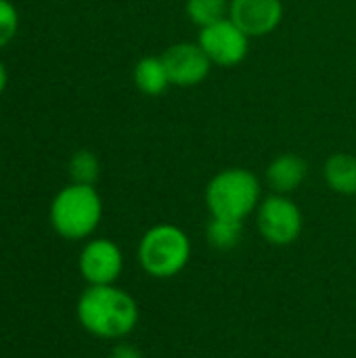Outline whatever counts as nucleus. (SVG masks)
Returning a JSON list of instances; mask_svg holds the SVG:
<instances>
[{"label":"nucleus","instance_id":"nucleus-1","mask_svg":"<svg viewBox=\"0 0 356 358\" xmlns=\"http://www.w3.org/2000/svg\"><path fill=\"white\" fill-rule=\"evenodd\" d=\"M76 319L92 338L120 342L141 319L136 300L118 285H88L76 302Z\"/></svg>","mask_w":356,"mask_h":358},{"label":"nucleus","instance_id":"nucleus-2","mask_svg":"<svg viewBox=\"0 0 356 358\" xmlns=\"http://www.w3.org/2000/svg\"><path fill=\"white\" fill-rule=\"evenodd\" d=\"M48 220L59 237L67 241H86L103 220V199L94 185L71 182L52 197Z\"/></svg>","mask_w":356,"mask_h":358},{"label":"nucleus","instance_id":"nucleus-3","mask_svg":"<svg viewBox=\"0 0 356 358\" xmlns=\"http://www.w3.org/2000/svg\"><path fill=\"white\" fill-rule=\"evenodd\" d=\"M204 197L210 216L243 222L262 201V182L248 168H227L210 178Z\"/></svg>","mask_w":356,"mask_h":358},{"label":"nucleus","instance_id":"nucleus-4","mask_svg":"<svg viewBox=\"0 0 356 358\" xmlns=\"http://www.w3.org/2000/svg\"><path fill=\"white\" fill-rule=\"evenodd\" d=\"M136 260L151 279H172L180 275L191 260V239L176 224H155L143 233Z\"/></svg>","mask_w":356,"mask_h":358},{"label":"nucleus","instance_id":"nucleus-5","mask_svg":"<svg viewBox=\"0 0 356 358\" xmlns=\"http://www.w3.org/2000/svg\"><path fill=\"white\" fill-rule=\"evenodd\" d=\"M256 227L266 243L275 248L292 245L304 229L302 210L290 195L271 193L262 197L256 210Z\"/></svg>","mask_w":356,"mask_h":358},{"label":"nucleus","instance_id":"nucleus-6","mask_svg":"<svg viewBox=\"0 0 356 358\" xmlns=\"http://www.w3.org/2000/svg\"><path fill=\"white\" fill-rule=\"evenodd\" d=\"M78 271L86 285H115L124 271V254L115 241L90 237L80 250Z\"/></svg>","mask_w":356,"mask_h":358},{"label":"nucleus","instance_id":"nucleus-7","mask_svg":"<svg viewBox=\"0 0 356 358\" xmlns=\"http://www.w3.org/2000/svg\"><path fill=\"white\" fill-rule=\"evenodd\" d=\"M250 36L243 34L231 19H222L210 27L199 29L197 44L208 55L212 65L237 67L250 52Z\"/></svg>","mask_w":356,"mask_h":358},{"label":"nucleus","instance_id":"nucleus-8","mask_svg":"<svg viewBox=\"0 0 356 358\" xmlns=\"http://www.w3.org/2000/svg\"><path fill=\"white\" fill-rule=\"evenodd\" d=\"M172 86L193 88L199 86L212 69V61L197 42H176L162 55Z\"/></svg>","mask_w":356,"mask_h":358},{"label":"nucleus","instance_id":"nucleus-9","mask_svg":"<svg viewBox=\"0 0 356 358\" xmlns=\"http://www.w3.org/2000/svg\"><path fill=\"white\" fill-rule=\"evenodd\" d=\"M281 0H231L229 19L250 38L273 34L283 21Z\"/></svg>","mask_w":356,"mask_h":358},{"label":"nucleus","instance_id":"nucleus-10","mask_svg":"<svg viewBox=\"0 0 356 358\" xmlns=\"http://www.w3.org/2000/svg\"><path fill=\"white\" fill-rule=\"evenodd\" d=\"M306 176H308V164L298 153L277 155L264 172L266 185L271 187L273 193L279 195H290L296 189H300Z\"/></svg>","mask_w":356,"mask_h":358},{"label":"nucleus","instance_id":"nucleus-11","mask_svg":"<svg viewBox=\"0 0 356 358\" xmlns=\"http://www.w3.org/2000/svg\"><path fill=\"white\" fill-rule=\"evenodd\" d=\"M323 176L334 193L344 197L356 195V157L353 153L338 151L329 155L323 166Z\"/></svg>","mask_w":356,"mask_h":358},{"label":"nucleus","instance_id":"nucleus-12","mask_svg":"<svg viewBox=\"0 0 356 358\" xmlns=\"http://www.w3.org/2000/svg\"><path fill=\"white\" fill-rule=\"evenodd\" d=\"M134 78V86L147 94V96H159L168 90V86H172L166 63L162 57H143L132 71Z\"/></svg>","mask_w":356,"mask_h":358},{"label":"nucleus","instance_id":"nucleus-13","mask_svg":"<svg viewBox=\"0 0 356 358\" xmlns=\"http://www.w3.org/2000/svg\"><path fill=\"white\" fill-rule=\"evenodd\" d=\"M206 237H208L210 248H214L218 252L235 250L243 239V222L212 216L206 227Z\"/></svg>","mask_w":356,"mask_h":358},{"label":"nucleus","instance_id":"nucleus-14","mask_svg":"<svg viewBox=\"0 0 356 358\" xmlns=\"http://www.w3.org/2000/svg\"><path fill=\"white\" fill-rule=\"evenodd\" d=\"M231 0H187L185 13L193 25L199 29L210 27L222 19H229Z\"/></svg>","mask_w":356,"mask_h":358},{"label":"nucleus","instance_id":"nucleus-15","mask_svg":"<svg viewBox=\"0 0 356 358\" xmlns=\"http://www.w3.org/2000/svg\"><path fill=\"white\" fill-rule=\"evenodd\" d=\"M67 172L71 182L78 185H94L101 176V162L99 157L88 151V149H80L69 157L67 164Z\"/></svg>","mask_w":356,"mask_h":358},{"label":"nucleus","instance_id":"nucleus-16","mask_svg":"<svg viewBox=\"0 0 356 358\" xmlns=\"http://www.w3.org/2000/svg\"><path fill=\"white\" fill-rule=\"evenodd\" d=\"M19 29V13L10 0H0V50L13 42Z\"/></svg>","mask_w":356,"mask_h":358},{"label":"nucleus","instance_id":"nucleus-17","mask_svg":"<svg viewBox=\"0 0 356 358\" xmlns=\"http://www.w3.org/2000/svg\"><path fill=\"white\" fill-rule=\"evenodd\" d=\"M107 358H145V357H143V352H141L136 346H132V344H128V342L120 340V342L109 350V357Z\"/></svg>","mask_w":356,"mask_h":358},{"label":"nucleus","instance_id":"nucleus-18","mask_svg":"<svg viewBox=\"0 0 356 358\" xmlns=\"http://www.w3.org/2000/svg\"><path fill=\"white\" fill-rule=\"evenodd\" d=\"M6 84H8V71H6V67H4V63L0 61V94L4 92V88H6Z\"/></svg>","mask_w":356,"mask_h":358}]
</instances>
